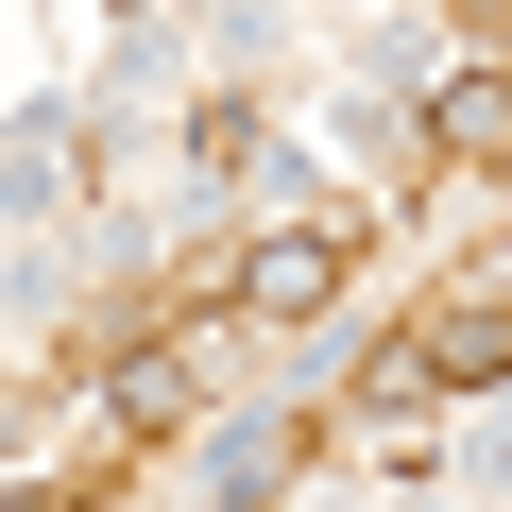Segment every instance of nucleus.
<instances>
[{
	"label": "nucleus",
	"mask_w": 512,
	"mask_h": 512,
	"mask_svg": "<svg viewBox=\"0 0 512 512\" xmlns=\"http://www.w3.org/2000/svg\"><path fill=\"white\" fill-rule=\"evenodd\" d=\"M325 274H342V256H325V239H256V308H308Z\"/></svg>",
	"instance_id": "1"
}]
</instances>
